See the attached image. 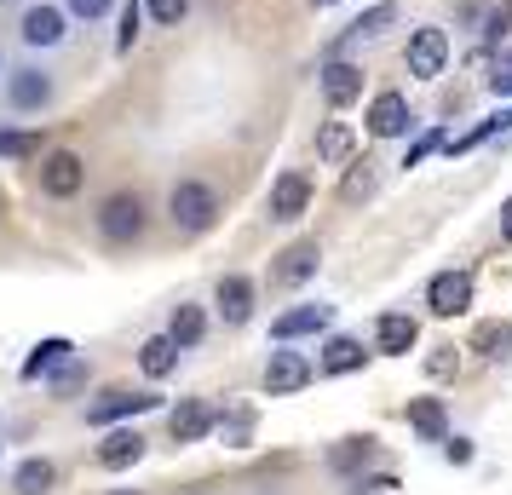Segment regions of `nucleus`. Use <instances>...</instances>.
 <instances>
[{"mask_svg":"<svg viewBox=\"0 0 512 495\" xmlns=\"http://www.w3.org/2000/svg\"><path fill=\"white\" fill-rule=\"evenodd\" d=\"M219 213H225V196L208 179H179L167 190V219H173L179 236H208L219 225Z\"/></svg>","mask_w":512,"mask_h":495,"instance_id":"nucleus-1","label":"nucleus"},{"mask_svg":"<svg viewBox=\"0 0 512 495\" xmlns=\"http://www.w3.org/2000/svg\"><path fill=\"white\" fill-rule=\"evenodd\" d=\"M93 225L110 248H133V242L150 231V202H144L139 190H110V196L98 202Z\"/></svg>","mask_w":512,"mask_h":495,"instance_id":"nucleus-2","label":"nucleus"},{"mask_svg":"<svg viewBox=\"0 0 512 495\" xmlns=\"http://www.w3.org/2000/svg\"><path fill=\"white\" fill-rule=\"evenodd\" d=\"M311 196H317L311 173H305V167H288V173H277V179H271L265 213H271L277 225H294V219H305V213H311Z\"/></svg>","mask_w":512,"mask_h":495,"instance_id":"nucleus-3","label":"nucleus"},{"mask_svg":"<svg viewBox=\"0 0 512 495\" xmlns=\"http://www.w3.org/2000/svg\"><path fill=\"white\" fill-rule=\"evenodd\" d=\"M35 179H41V196L70 202V196H81V185H87V162H81V150H47L41 167H35Z\"/></svg>","mask_w":512,"mask_h":495,"instance_id":"nucleus-4","label":"nucleus"},{"mask_svg":"<svg viewBox=\"0 0 512 495\" xmlns=\"http://www.w3.org/2000/svg\"><path fill=\"white\" fill-rule=\"evenodd\" d=\"M52 98H58V81H52L47 70H35V64L6 70V104H12L18 116H41V110H52Z\"/></svg>","mask_w":512,"mask_h":495,"instance_id":"nucleus-5","label":"nucleus"},{"mask_svg":"<svg viewBox=\"0 0 512 495\" xmlns=\"http://www.w3.org/2000/svg\"><path fill=\"white\" fill-rule=\"evenodd\" d=\"M403 64H409V75H415V81H438V75L449 70V35H443L438 24H420V29H409V47H403Z\"/></svg>","mask_w":512,"mask_h":495,"instance_id":"nucleus-6","label":"nucleus"},{"mask_svg":"<svg viewBox=\"0 0 512 495\" xmlns=\"http://www.w3.org/2000/svg\"><path fill=\"white\" fill-rule=\"evenodd\" d=\"M18 41H24L29 52H52L70 41V12L64 6H24V18H18Z\"/></svg>","mask_w":512,"mask_h":495,"instance_id":"nucleus-7","label":"nucleus"},{"mask_svg":"<svg viewBox=\"0 0 512 495\" xmlns=\"http://www.w3.org/2000/svg\"><path fill=\"white\" fill-rule=\"evenodd\" d=\"M311 380H317V363L305 352H294V346H277V352L265 357V392H271V398H294Z\"/></svg>","mask_w":512,"mask_h":495,"instance_id":"nucleus-8","label":"nucleus"},{"mask_svg":"<svg viewBox=\"0 0 512 495\" xmlns=\"http://www.w3.org/2000/svg\"><path fill=\"white\" fill-rule=\"evenodd\" d=\"M150 409H162L156 392L110 386V392H98V403H87V426H116V421H133V415H150Z\"/></svg>","mask_w":512,"mask_h":495,"instance_id":"nucleus-9","label":"nucleus"},{"mask_svg":"<svg viewBox=\"0 0 512 495\" xmlns=\"http://www.w3.org/2000/svg\"><path fill=\"white\" fill-rule=\"evenodd\" d=\"M317 265H323V242L317 236H305V242H288L277 254V265H271V283L277 288H300L317 277Z\"/></svg>","mask_w":512,"mask_h":495,"instance_id":"nucleus-10","label":"nucleus"},{"mask_svg":"<svg viewBox=\"0 0 512 495\" xmlns=\"http://www.w3.org/2000/svg\"><path fill=\"white\" fill-rule=\"evenodd\" d=\"M369 133L374 139H403L409 127H415V110H409V98L397 93V87H386V93H374L369 98Z\"/></svg>","mask_w":512,"mask_h":495,"instance_id":"nucleus-11","label":"nucleus"},{"mask_svg":"<svg viewBox=\"0 0 512 495\" xmlns=\"http://www.w3.org/2000/svg\"><path fill=\"white\" fill-rule=\"evenodd\" d=\"M472 306V271H438L426 283V311L432 317H461Z\"/></svg>","mask_w":512,"mask_h":495,"instance_id":"nucleus-12","label":"nucleus"},{"mask_svg":"<svg viewBox=\"0 0 512 495\" xmlns=\"http://www.w3.org/2000/svg\"><path fill=\"white\" fill-rule=\"evenodd\" d=\"M254 300H259V288H254V277H242V271H225L219 288H213V306H219V317H225L231 329H242V323L254 317Z\"/></svg>","mask_w":512,"mask_h":495,"instance_id":"nucleus-13","label":"nucleus"},{"mask_svg":"<svg viewBox=\"0 0 512 495\" xmlns=\"http://www.w3.org/2000/svg\"><path fill=\"white\" fill-rule=\"evenodd\" d=\"M374 455H380V438H374V432L340 438V444L328 449V472H334V478H351V484H357V478H363V472L374 467Z\"/></svg>","mask_w":512,"mask_h":495,"instance_id":"nucleus-14","label":"nucleus"},{"mask_svg":"<svg viewBox=\"0 0 512 495\" xmlns=\"http://www.w3.org/2000/svg\"><path fill=\"white\" fill-rule=\"evenodd\" d=\"M323 98L328 110H351L357 98H363V64H351V58H334V64H323Z\"/></svg>","mask_w":512,"mask_h":495,"instance_id":"nucleus-15","label":"nucleus"},{"mask_svg":"<svg viewBox=\"0 0 512 495\" xmlns=\"http://www.w3.org/2000/svg\"><path fill=\"white\" fill-rule=\"evenodd\" d=\"M420 340V323L409 311H380V323H374V352L380 357H409Z\"/></svg>","mask_w":512,"mask_h":495,"instance_id":"nucleus-16","label":"nucleus"},{"mask_svg":"<svg viewBox=\"0 0 512 495\" xmlns=\"http://www.w3.org/2000/svg\"><path fill=\"white\" fill-rule=\"evenodd\" d=\"M167 432H173V444H202L208 432H219V415L202 398H185L179 409H167Z\"/></svg>","mask_w":512,"mask_h":495,"instance_id":"nucleus-17","label":"nucleus"},{"mask_svg":"<svg viewBox=\"0 0 512 495\" xmlns=\"http://www.w3.org/2000/svg\"><path fill=\"white\" fill-rule=\"evenodd\" d=\"M328 323H334V306H294L271 323V340H277V346H294L305 334H323Z\"/></svg>","mask_w":512,"mask_h":495,"instance_id":"nucleus-18","label":"nucleus"},{"mask_svg":"<svg viewBox=\"0 0 512 495\" xmlns=\"http://www.w3.org/2000/svg\"><path fill=\"white\" fill-rule=\"evenodd\" d=\"M144 449H150V444H144V432L116 426V432L98 444V467H104V472H127V467H139V461H144Z\"/></svg>","mask_w":512,"mask_h":495,"instance_id":"nucleus-19","label":"nucleus"},{"mask_svg":"<svg viewBox=\"0 0 512 495\" xmlns=\"http://www.w3.org/2000/svg\"><path fill=\"white\" fill-rule=\"evenodd\" d=\"M403 421H409V432H415L420 444H443L449 438V409H443V398H409Z\"/></svg>","mask_w":512,"mask_h":495,"instance_id":"nucleus-20","label":"nucleus"},{"mask_svg":"<svg viewBox=\"0 0 512 495\" xmlns=\"http://www.w3.org/2000/svg\"><path fill=\"white\" fill-rule=\"evenodd\" d=\"M363 363H369V352H363V340H351V334H334L323 346V357H317L323 375H357Z\"/></svg>","mask_w":512,"mask_h":495,"instance_id":"nucleus-21","label":"nucleus"},{"mask_svg":"<svg viewBox=\"0 0 512 495\" xmlns=\"http://www.w3.org/2000/svg\"><path fill=\"white\" fill-rule=\"evenodd\" d=\"M179 352H185V346H179L173 334H150V340L139 346V369L150 380H167L173 369H179Z\"/></svg>","mask_w":512,"mask_h":495,"instance_id":"nucleus-22","label":"nucleus"},{"mask_svg":"<svg viewBox=\"0 0 512 495\" xmlns=\"http://www.w3.org/2000/svg\"><path fill=\"white\" fill-rule=\"evenodd\" d=\"M70 357H75V346H70V340H64V334H52V340H41V346H35V352L24 357V369H18V375H24V380L58 375V369L70 363Z\"/></svg>","mask_w":512,"mask_h":495,"instance_id":"nucleus-23","label":"nucleus"},{"mask_svg":"<svg viewBox=\"0 0 512 495\" xmlns=\"http://www.w3.org/2000/svg\"><path fill=\"white\" fill-rule=\"evenodd\" d=\"M52 484H58V467L47 455H29L12 467V495H52Z\"/></svg>","mask_w":512,"mask_h":495,"instance_id":"nucleus-24","label":"nucleus"},{"mask_svg":"<svg viewBox=\"0 0 512 495\" xmlns=\"http://www.w3.org/2000/svg\"><path fill=\"white\" fill-rule=\"evenodd\" d=\"M351 144H357V133H351V121H323L317 127V162H351Z\"/></svg>","mask_w":512,"mask_h":495,"instance_id":"nucleus-25","label":"nucleus"},{"mask_svg":"<svg viewBox=\"0 0 512 495\" xmlns=\"http://www.w3.org/2000/svg\"><path fill=\"white\" fill-rule=\"evenodd\" d=\"M167 334L179 340V346H202V334H208V317H202V306H190V300H179L173 306V317H167Z\"/></svg>","mask_w":512,"mask_h":495,"instance_id":"nucleus-26","label":"nucleus"},{"mask_svg":"<svg viewBox=\"0 0 512 495\" xmlns=\"http://www.w3.org/2000/svg\"><path fill=\"white\" fill-rule=\"evenodd\" d=\"M392 24H397V6L392 0H380V6H369V12L346 29V41H369V35H380V29H392Z\"/></svg>","mask_w":512,"mask_h":495,"instance_id":"nucleus-27","label":"nucleus"},{"mask_svg":"<svg viewBox=\"0 0 512 495\" xmlns=\"http://www.w3.org/2000/svg\"><path fill=\"white\" fill-rule=\"evenodd\" d=\"M374 185H380V173H374V162H351L346 185H340V202H369Z\"/></svg>","mask_w":512,"mask_h":495,"instance_id":"nucleus-28","label":"nucleus"},{"mask_svg":"<svg viewBox=\"0 0 512 495\" xmlns=\"http://www.w3.org/2000/svg\"><path fill=\"white\" fill-rule=\"evenodd\" d=\"M144 18H150V12H144L139 0H127V6H121V29H116V52H121V58H127V52L139 47V35H144Z\"/></svg>","mask_w":512,"mask_h":495,"instance_id":"nucleus-29","label":"nucleus"},{"mask_svg":"<svg viewBox=\"0 0 512 495\" xmlns=\"http://www.w3.org/2000/svg\"><path fill=\"white\" fill-rule=\"evenodd\" d=\"M219 432H225L231 449H242L248 438H254V415H248V409H231V415H219Z\"/></svg>","mask_w":512,"mask_h":495,"instance_id":"nucleus-30","label":"nucleus"},{"mask_svg":"<svg viewBox=\"0 0 512 495\" xmlns=\"http://www.w3.org/2000/svg\"><path fill=\"white\" fill-rule=\"evenodd\" d=\"M507 346H512V329H501V323H484L472 334V352H484V357H501Z\"/></svg>","mask_w":512,"mask_h":495,"instance_id":"nucleus-31","label":"nucleus"},{"mask_svg":"<svg viewBox=\"0 0 512 495\" xmlns=\"http://www.w3.org/2000/svg\"><path fill=\"white\" fill-rule=\"evenodd\" d=\"M144 12H150L162 29H179L185 24V12H190V0H144Z\"/></svg>","mask_w":512,"mask_h":495,"instance_id":"nucleus-32","label":"nucleus"},{"mask_svg":"<svg viewBox=\"0 0 512 495\" xmlns=\"http://www.w3.org/2000/svg\"><path fill=\"white\" fill-rule=\"evenodd\" d=\"M0 156H41V139L35 133H12V127H0Z\"/></svg>","mask_w":512,"mask_h":495,"instance_id":"nucleus-33","label":"nucleus"},{"mask_svg":"<svg viewBox=\"0 0 512 495\" xmlns=\"http://www.w3.org/2000/svg\"><path fill=\"white\" fill-rule=\"evenodd\" d=\"M81 386H87V363H81V357H70V363L52 375V392H58V398H70V392H81Z\"/></svg>","mask_w":512,"mask_h":495,"instance_id":"nucleus-34","label":"nucleus"},{"mask_svg":"<svg viewBox=\"0 0 512 495\" xmlns=\"http://www.w3.org/2000/svg\"><path fill=\"white\" fill-rule=\"evenodd\" d=\"M64 12L81 18V24H98V18H110V12H116V0H64Z\"/></svg>","mask_w":512,"mask_h":495,"instance_id":"nucleus-35","label":"nucleus"},{"mask_svg":"<svg viewBox=\"0 0 512 495\" xmlns=\"http://www.w3.org/2000/svg\"><path fill=\"white\" fill-rule=\"evenodd\" d=\"M455 369H461V352H455V346H443V352L426 357V375H432V380H449Z\"/></svg>","mask_w":512,"mask_h":495,"instance_id":"nucleus-36","label":"nucleus"},{"mask_svg":"<svg viewBox=\"0 0 512 495\" xmlns=\"http://www.w3.org/2000/svg\"><path fill=\"white\" fill-rule=\"evenodd\" d=\"M443 461L449 467H472V438H443Z\"/></svg>","mask_w":512,"mask_h":495,"instance_id":"nucleus-37","label":"nucleus"},{"mask_svg":"<svg viewBox=\"0 0 512 495\" xmlns=\"http://www.w3.org/2000/svg\"><path fill=\"white\" fill-rule=\"evenodd\" d=\"M489 41H501V35H512V0H507V6H495V12H489Z\"/></svg>","mask_w":512,"mask_h":495,"instance_id":"nucleus-38","label":"nucleus"},{"mask_svg":"<svg viewBox=\"0 0 512 495\" xmlns=\"http://www.w3.org/2000/svg\"><path fill=\"white\" fill-rule=\"evenodd\" d=\"M432 150H438V133H426L420 144H409V156H403V167H420L426 156H432Z\"/></svg>","mask_w":512,"mask_h":495,"instance_id":"nucleus-39","label":"nucleus"},{"mask_svg":"<svg viewBox=\"0 0 512 495\" xmlns=\"http://www.w3.org/2000/svg\"><path fill=\"white\" fill-rule=\"evenodd\" d=\"M489 93H495V98H507V93H512V64H501V70L489 75Z\"/></svg>","mask_w":512,"mask_h":495,"instance_id":"nucleus-40","label":"nucleus"},{"mask_svg":"<svg viewBox=\"0 0 512 495\" xmlns=\"http://www.w3.org/2000/svg\"><path fill=\"white\" fill-rule=\"evenodd\" d=\"M501 242H507V248H512V202H507V208H501Z\"/></svg>","mask_w":512,"mask_h":495,"instance_id":"nucleus-41","label":"nucleus"},{"mask_svg":"<svg viewBox=\"0 0 512 495\" xmlns=\"http://www.w3.org/2000/svg\"><path fill=\"white\" fill-rule=\"evenodd\" d=\"M0 75H6V47H0Z\"/></svg>","mask_w":512,"mask_h":495,"instance_id":"nucleus-42","label":"nucleus"},{"mask_svg":"<svg viewBox=\"0 0 512 495\" xmlns=\"http://www.w3.org/2000/svg\"><path fill=\"white\" fill-rule=\"evenodd\" d=\"M116 495H139V490H116Z\"/></svg>","mask_w":512,"mask_h":495,"instance_id":"nucleus-43","label":"nucleus"},{"mask_svg":"<svg viewBox=\"0 0 512 495\" xmlns=\"http://www.w3.org/2000/svg\"><path fill=\"white\" fill-rule=\"evenodd\" d=\"M317 6H328V0H317Z\"/></svg>","mask_w":512,"mask_h":495,"instance_id":"nucleus-44","label":"nucleus"},{"mask_svg":"<svg viewBox=\"0 0 512 495\" xmlns=\"http://www.w3.org/2000/svg\"><path fill=\"white\" fill-rule=\"evenodd\" d=\"M0 208H6V202H0Z\"/></svg>","mask_w":512,"mask_h":495,"instance_id":"nucleus-45","label":"nucleus"}]
</instances>
